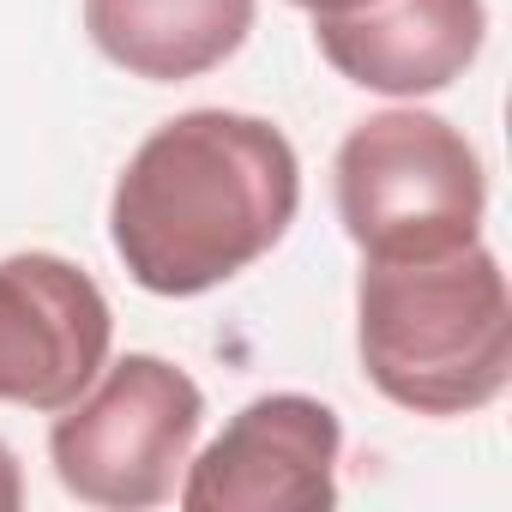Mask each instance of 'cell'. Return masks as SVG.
<instances>
[{"instance_id":"cell-3","label":"cell","mask_w":512,"mask_h":512,"mask_svg":"<svg viewBox=\"0 0 512 512\" xmlns=\"http://www.w3.org/2000/svg\"><path fill=\"white\" fill-rule=\"evenodd\" d=\"M344 235L362 260H428L482 241L488 175L476 145L428 109H380L332 163Z\"/></svg>"},{"instance_id":"cell-5","label":"cell","mask_w":512,"mask_h":512,"mask_svg":"<svg viewBox=\"0 0 512 512\" xmlns=\"http://www.w3.org/2000/svg\"><path fill=\"white\" fill-rule=\"evenodd\" d=\"M344 422L308 392H266L187 458L175 494L187 512H326L338 506Z\"/></svg>"},{"instance_id":"cell-1","label":"cell","mask_w":512,"mask_h":512,"mask_svg":"<svg viewBox=\"0 0 512 512\" xmlns=\"http://www.w3.org/2000/svg\"><path fill=\"white\" fill-rule=\"evenodd\" d=\"M296 205L302 163L284 127L241 109H187L127 157L109 241L139 290L187 302L266 260Z\"/></svg>"},{"instance_id":"cell-10","label":"cell","mask_w":512,"mask_h":512,"mask_svg":"<svg viewBox=\"0 0 512 512\" xmlns=\"http://www.w3.org/2000/svg\"><path fill=\"white\" fill-rule=\"evenodd\" d=\"M290 7H302V13H314V19H326V13H350V7H362V0H290Z\"/></svg>"},{"instance_id":"cell-9","label":"cell","mask_w":512,"mask_h":512,"mask_svg":"<svg viewBox=\"0 0 512 512\" xmlns=\"http://www.w3.org/2000/svg\"><path fill=\"white\" fill-rule=\"evenodd\" d=\"M25 506V476H19V452L0 440V512H19Z\"/></svg>"},{"instance_id":"cell-6","label":"cell","mask_w":512,"mask_h":512,"mask_svg":"<svg viewBox=\"0 0 512 512\" xmlns=\"http://www.w3.org/2000/svg\"><path fill=\"white\" fill-rule=\"evenodd\" d=\"M115 314L97 278L61 253L0 260V404L67 410L109 362Z\"/></svg>"},{"instance_id":"cell-7","label":"cell","mask_w":512,"mask_h":512,"mask_svg":"<svg viewBox=\"0 0 512 512\" xmlns=\"http://www.w3.org/2000/svg\"><path fill=\"white\" fill-rule=\"evenodd\" d=\"M488 37L482 0H362L350 13L314 19L320 55L362 91L434 97L470 73Z\"/></svg>"},{"instance_id":"cell-8","label":"cell","mask_w":512,"mask_h":512,"mask_svg":"<svg viewBox=\"0 0 512 512\" xmlns=\"http://www.w3.org/2000/svg\"><path fill=\"white\" fill-rule=\"evenodd\" d=\"M260 0H85V31L121 73L145 85H181L223 67Z\"/></svg>"},{"instance_id":"cell-4","label":"cell","mask_w":512,"mask_h":512,"mask_svg":"<svg viewBox=\"0 0 512 512\" xmlns=\"http://www.w3.org/2000/svg\"><path fill=\"white\" fill-rule=\"evenodd\" d=\"M205 422V392L187 368L163 356H121L67 404L49 428L55 476L73 500L103 512L163 506L193 458Z\"/></svg>"},{"instance_id":"cell-2","label":"cell","mask_w":512,"mask_h":512,"mask_svg":"<svg viewBox=\"0 0 512 512\" xmlns=\"http://www.w3.org/2000/svg\"><path fill=\"white\" fill-rule=\"evenodd\" d=\"M356 350L368 386L398 410H488L512 380V302L500 260L482 241L428 260H362Z\"/></svg>"}]
</instances>
